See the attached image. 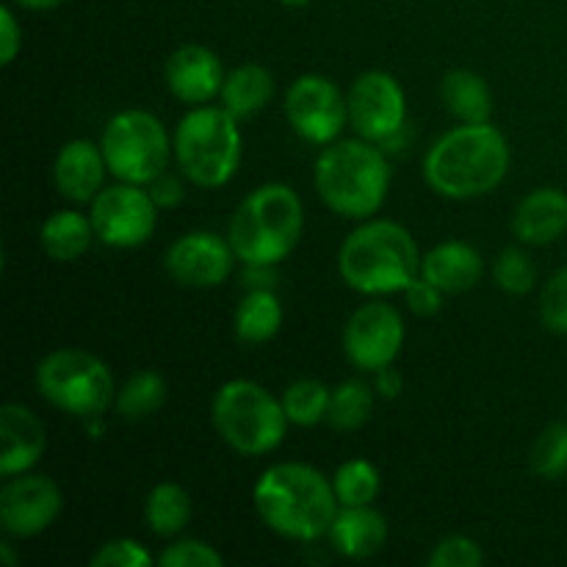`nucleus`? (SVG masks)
<instances>
[{"instance_id":"obj_25","label":"nucleus","mask_w":567,"mask_h":567,"mask_svg":"<svg viewBox=\"0 0 567 567\" xmlns=\"http://www.w3.org/2000/svg\"><path fill=\"white\" fill-rule=\"evenodd\" d=\"M282 327V305L277 299L275 288H258L249 291L247 297L238 302L236 319H233V330L241 343L258 347V343H269L271 338L280 332Z\"/></svg>"},{"instance_id":"obj_22","label":"nucleus","mask_w":567,"mask_h":567,"mask_svg":"<svg viewBox=\"0 0 567 567\" xmlns=\"http://www.w3.org/2000/svg\"><path fill=\"white\" fill-rule=\"evenodd\" d=\"M94 238L97 233H94L92 216L81 210H53L39 227V244L55 264H75L89 252Z\"/></svg>"},{"instance_id":"obj_30","label":"nucleus","mask_w":567,"mask_h":567,"mask_svg":"<svg viewBox=\"0 0 567 567\" xmlns=\"http://www.w3.org/2000/svg\"><path fill=\"white\" fill-rule=\"evenodd\" d=\"M332 487H336V496L341 507L374 504L382 487L380 468L374 463H369V460L352 457L338 465L336 476H332Z\"/></svg>"},{"instance_id":"obj_41","label":"nucleus","mask_w":567,"mask_h":567,"mask_svg":"<svg viewBox=\"0 0 567 567\" xmlns=\"http://www.w3.org/2000/svg\"><path fill=\"white\" fill-rule=\"evenodd\" d=\"M244 277H247L249 291L258 288H275V266H244Z\"/></svg>"},{"instance_id":"obj_13","label":"nucleus","mask_w":567,"mask_h":567,"mask_svg":"<svg viewBox=\"0 0 567 567\" xmlns=\"http://www.w3.org/2000/svg\"><path fill=\"white\" fill-rule=\"evenodd\" d=\"M349 125L360 138L388 144L404 131L408 122V94L402 83L385 70H369L354 78L347 94Z\"/></svg>"},{"instance_id":"obj_31","label":"nucleus","mask_w":567,"mask_h":567,"mask_svg":"<svg viewBox=\"0 0 567 567\" xmlns=\"http://www.w3.org/2000/svg\"><path fill=\"white\" fill-rule=\"evenodd\" d=\"M529 468L540 480H563L567 476V424L554 421L540 435L535 437L529 449Z\"/></svg>"},{"instance_id":"obj_26","label":"nucleus","mask_w":567,"mask_h":567,"mask_svg":"<svg viewBox=\"0 0 567 567\" xmlns=\"http://www.w3.org/2000/svg\"><path fill=\"white\" fill-rule=\"evenodd\" d=\"M147 529L158 537H175L192 520V496L177 482H158L144 502Z\"/></svg>"},{"instance_id":"obj_24","label":"nucleus","mask_w":567,"mask_h":567,"mask_svg":"<svg viewBox=\"0 0 567 567\" xmlns=\"http://www.w3.org/2000/svg\"><path fill=\"white\" fill-rule=\"evenodd\" d=\"M441 97L460 122H491L493 94L485 78L474 70H452L441 81Z\"/></svg>"},{"instance_id":"obj_21","label":"nucleus","mask_w":567,"mask_h":567,"mask_svg":"<svg viewBox=\"0 0 567 567\" xmlns=\"http://www.w3.org/2000/svg\"><path fill=\"white\" fill-rule=\"evenodd\" d=\"M327 540L341 557L369 559L380 554L388 543V520L371 504L363 507H341L332 520Z\"/></svg>"},{"instance_id":"obj_36","label":"nucleus","mask_w":567,"mask_h":567,"mask_svg":"<svg viewBox=\"0 0 567 567\" xmlns=\"http://www.w3.org/2000/svg\"><path fill=\"white\" fill-rule=\"evenodd\" d=\"M153 565V554L131 537H116V540L103 543L94 551L92 567H150Z\"/></svg>"},{"instance_id":"obj_18","label":"nucleus","mask_w":567,"mask_h":567,"mask_svg":"<svg viewBox=\"0 0 567 567\" xmlns=\"http://www.w3.org/2000/svg\"><path fill=\"white\" fill-rule=\"evenodd\" d=\"M105 164L103 147L89 138H70L61 144L53 161V183L55 192L75 205H86L105 188Z\"/></svg>"},{"instance_id":"obj_38","label":"nucleus","mask_w":567,"mask_h":567,"mask_svg":"<svg viewBox=\"0 0 567 567\" xmlns=\"http://www.w3.org/2000/svg\"><path fill=\"white\" fill-rule=\"evenodd\" d=\"M22 50V25L11 6H0V64L11 66Z\"/></svg>"},{"instance_id":"obj_34","label":"nucleus","mask_w":567,"mask_h":567,"mask_svg":"<svg viewBox=\"0 0 567 567\" xmlns=\"http://www.w3.org/2000/svg\"><path fill=\"white\" fill-rule=\"evenodd\" d=\"M158 565L161 567H221L225 565V557H221L210 543L186 537V540L169 543V546L161 551Z\"/></svg>"},{"instance_id":"obj_7","label":"nucleus","mask_w":567,"mask_h":567,"mask_svg":"<svg viewBox=\"0 0 567 567\" xmlns=\"http://www.w3.org/2000/svg\"><path fill=\"white\" fill-rule=\"evenodd\" d=\"M210 419L221 441L244 457L275 452L291 424L280 399L255 380L225 382L210 404Z\"/></svg>"},{"instance_id":"obj_23","label":"nucleus","mask_w":567,"mask_h":567,"mask_svg":"<svg viewBox=\"0 0 567 567\" xmlns=\"http://www.w3.org/2000/svg\"><path fill=\"white\" fill-rule=\"evenodd\" d=\"M275 94V78L260 64H241L227 72L225 86H221V105L230 111L236 120H247L264 111Z\"/></svg>"},{"instance_id":"obj_17","label":"nucleus","mask_w":567,"mask_h":567,"mask_svg":"<svg viewBox=\"0 0 567 567\" xmlns=\"http://www.w3.org/2000/svg\"><path fill=\"white\" fill-rule=\"evenodd\" d=\"M48 449L44 421L31 408L9 402L0 408V476L25 474L42 460Z\"/></svg>"},{"instance_id":"obj_10","label":"nucleus","mask_w":567,"mask_h":567,"mask_svg":"<svg viewBox=\"0 0 567 567\" xmlns=\"http://www.w3.org/2000/svg\"><path fill=\"white\" fill-rule=\"evenodd\" d=\"M97 241L114 249H136L153 238L158 227V205L147 186L136 183H114L105 186L89 203Z\"/></svg>"},{"instance_id":"obj_2","label":"nucleus","mask_w":567,"mask_h":567,"mask_svg":"<svg viewBox=\"0 0 567 567\" xmlns=\"http://www.w3.org/2000/svg\"><path fill=\"white\" fill-rule=\"evenodd\" d=\"M252 504L275 535L293 543L327 537L341 509L332 480L308 463H277L266 468L252 487Z\"/></svg>"},{"instance_id":"obj_9","label":"nucleus","mask_w":567,"mask_h":567,"mask_svg":"<svg viewBox=\"0 0 567 567\" xmlns=\"http://www.w3.org/2000/svg\"><path fill=\"white\" fill-rule=\"evenodd\" d=\"M105 164L116 181L150 186L164 175L175 155L164 122L144 109H125L111 116L100 136Z\"/></svg>"},{"instance_id":"obj_29","label":"nucleus","mask_w":567,"mask_h":567,"mask_svg":"<svg viewBox=\"0 0 567 567\" xmlns=\"http://www.w3.org/2000/svg\"><path fill=\"white\" fill-rule=\"evenodd\" d=\"M330 399H332V391L324 385L321 380H310V377H305V380H297L291 382V385L282 391L280 402H282V410H286L288 421H291L293 426H316L321 424V421H327V413H330Z\"/></svg>"},{"instance_id":"obj_28","label":"nucleus","mask_w":567,"mask_h":567,"mask_svg":"<svg viewBox=\"0 0 567 567\" xmlns=\"http://www.w3.org/2000/svg\"><path fill=\"white\" fill-rule=\"evenodd\" d=\"M166 402V380L153 369H142L116 391V413L125 421H144L158 413Z\"/></svg>"},{"instance_id":"obj_14","label":"nucleus","mask_w":567,"mask_h":567,"mask_svg":"<svg viewBox=\"0 0 567 567\" xmlns=\"http://www.w3.org/2000/svg\"><path fill=\"white\" fill-rule=\"evenodd\" d=\"M64 509L61 487L44 474L9 476L0 487V526L9 537H37L59 520Z\"/></svg>"},{"instance_id":"obj_1","label":"nucleus","mask_w":567,"mask_h":567,"mask_svg":"<svg viewBox=\"0 0 567 567\" xmlns=\"http://www.w3.org/2000/svg\"><path fill=\"white\" fill-rule=\"evenodd\" d=\"M509 144L491 122H460L432 142L424 181L446 199H476L496 192L509 172Z\"/></svg>"},{"instance_id":"obj_43","label":"nucleus","mask_w":567,"mask_h":567,"mask_svg":"<svg viewBox=\"0 0 567 567\" xmlns=\"http://www.w3.org/2000/svg\"><path fill=\"white\" fill-rule=\"evenodd\" d=\"M0 559H3V563L9 565V567L17 565V554L11 551V543H9V540L0 543Z\"/></svg>"},{"instance_id":"obj_5","label":"nucleus","mask_w":567,"mask_h":567,"mask_svg":"<svg viewBox=\"0 0 567 567\" xmlns=\"http://www.w3.org/2000/svg\"><path fill=\"white\" fill-rule=\"evenodd\" d=\"M305 230L299 194L286 183H264L238 203L227 238L244 266H277L293 252Z\"/></svg>"},{"instance_id":"obj_33","label":"nucleus","mask_w":567,"mask_h":567,"mask_svg":"<svg viewBox=\"0 0 567 567\" xmlns=\"http://www.w3.org/2000/svg\"><path fill=\"white\" fill-rule=\"evenodd\" d=\"M540 321L554 336H567V266L554 271L543 286Z\"/></svg>"},{"instance_id":"obj_40","label":"nucleus","mask_w":567,"mask_h":567,"mask_svg":"<svg viewBox=\"0 0 567 567\" xmlns=\"http://www.w3.org/2000/svg\"><path fill=\"white\" fill-rule=\"evenodd\" d=\"M402 388H404V380H402V374H399V369H393V365H385V369L374 371L377 396L399 399V396H402Z\"/></svg>"},{"instance_id":"obj_35","label":"nucleus","mask_w":567,"mask_h":567,"mask_svg":"<svg viewBox=\"0 0 567 567\" xmlns=\"http://www.w3.org/2000/svg\"><path fill=\"white\" fill-rule=\"evenodd\" d=\"M426 563L430 567H480L485 563V554H482L480 543L471 540V537L449 535L432 548Z\"/></svg>"},{"instance_id":"obj_4","label":"nucleus","mask_w":567,"mask_h":567,"mask_svg":"<svg viewBox=\"0 0 567 567\" xmlns=\"http://www.w3.org/2000/svg\"><path fill=\"white\" fill-rule=\"evenodd\" d=\"M338 271L352 291L365 297L402 293L421 275L419 244L399 221L371 216L343 238Z\"/></svg>"},{"instance_id":"obj_8","label":"nucleus","mask_w":567,"mask_h":567,"mask_svg":"<svg viewBox=\"0 0 567 567\" xmlns=\"http://www.w3.org/2000/svg\"><path fill=\"white\" fill-rule=\"evenodd\" d=\"M39 396L75 419H97L116 399V382L105 360L86 349H53L37 363Z\"/></svg>"},{"instance_id":"obj_32","label":"nucleus","mask_w":567,"mask_h":567,"mask_svg":"<svg viewBox=\"0 0 567 567\" xmlns=\"http://www.w3.org/2000/svg\"><path fill=\"white\" fill-rule=\"evenodd\" d=\"M493 280L509 297H526L537 286V266L526 249L507 247L493 260Z\"/></svg>"},{"instance_id":"obj_15","label":"nucleus","mask_w":567,"mask_h":567,"mask_svg":"<svg viewBox=\"0 0 567 567\" xmlns=\"http://www.w3.org/2000/svg\"><path fill=\"white\" fill-rule=\"evenodd\" d=\"M236 260L230 238H221L214 230H192L169 244L164 269L177 286L216 288L233 275Z\"/></svg>"},{"instance_id":"obj_16","label":"nucleus","mask_w":567,"mask_h":567,"mask_svg":"<svg viewBox=\"0 0 567 567\" xmlns=\"http://www.w3.org/2000/svg\"><path fill=\"white\" fill-rule=\"evenodd\" d=\"M164 78L175 100L186 105H208L221 94L227 72L219 55L205 44H181L166 59Z\"/></svg>"},{"instance_id":"obj_6","label":"nucleus","mask_w":567,"mask_h":567,"mask_svg":"<svg viewBox=\"0 0 567 567\" xmlns=\"http://www.w3.org/2000/svg\"><path fill=\"white\" fill-rule=\"evenodd\" d=\"M172 147L186 181L199 188H221L241 166V127L225 105H192L177 122Z\"/></svg>"},{"instance_id":"obj_11","label":"nucleus","mask_w":567,"mask_h":567,"mask_svg":"<svg viewBox=\"0 0 567 567\" xmlns=\"http://www.w3.org/2000/svg\"><path fill=\"white\" fill-rule=\"evenodd\" d=\"M282 109H286V120L293 133L316 147L338 142L341 131L349 125L347 94L319 72L299 75L288 86Z\"/></svg>"},{"instance_id":"obj_27","label":"nucleus","mask_w":567,"mask_h":567,"mask_svg":"<svg viewBox=\"0 0 567 567\" xmlns=\"http://www.w3.org/2000/svg\"><path fill=\"white\" fill-rule=\"evenodd\" d=\"M374 385L360 377L343 380L341 385L332 388L330 413L327 424L336 432H358L369 424L371 410H374Z\"/></svg>"},{"instance_id":"obj_20","label":"nucleus","mask_w":567,"mask_h":567,"mask_svg":"<svg viewBox=\"0 0 567 567\" xmlns=\"http://www.w3.org/2000/svg\"><path fill=\"white\" fill-rule=\"evenodd\" d=\"M485 275V260L480 249L468 241H441L421 258V277L443 293H465Z\"/></svg>"},{"instance_id":"obj_44","label":"nucleus","mask_w":567,"mask_h":567,"mask_svg":"<svg viewBox=\"0 0 567 567\" xmlns=\"http://www.w3.org/2000/svg\"><path fill=\"white\" fill-rule=\"evenodd\" d=\"M282 6H288V9H302V6H308L310 0H280Z\"/></svg>"},{"instance_id":"obj_12","label":"nucleus","mask_w":567,"mask_h":567,"mask_svg":"<svg viewBox=\"0 0 567 567\" xmlns=\"http://www.w3.org/2000/svg\"><path fill=\"white\" fill-rule=\"evenodd\" d=\"M404 347V319L399 308L382 299L360 305L343 327V354L363 374L396 363Z\"/></svg>"},{"instance_id":"obj_37","label":"nucleus","mask_w":567,"mask_h":567,"mask_svg":"<svg viewBox=\"0 0 567 567\" xmlns=\"http://www.w3.org/2000/svg\"><path fill=\"white\" fill-rule=\"evenodd\" d=\"M402 293H404V302H408V308L413 310L419 319H430V316L441 313L443 291L437 286H432L430 280H424L421 275L415 277V280L410 282Z\"/></svg>"},{"instance_id":"obj_39","label":"nucleus","mask_w":567,"mask_h":567,"mask_svg":"<svg viewBox=\"0 0 567 567\" xmlns=\"http://www.w3.org/2000/svg\"><path fill=\"white\" fill-rule=\"evenodd\" d=\"M147 188L158 208H175V205L183 203V183L172 172H164V175L155 177Z\"/></svg>"},{"instance_id":"obj_19","label":"nucleus","mask_w":567,"mask_h":567,"mask_svg":"<svg viewBox=\"0 0 567 567\" xmlns=\"http://www.w3.org/2000/svg\"><path fill=\"white\" fill-rule=\"evenodd\" d=\"M509 230L524 247H546L567 233V194L543 186L526 194L515 208Z\"/></svg>"},{"instance_id":"obj_42","label":"nucleus","mask_w":567,"mask_h":567,"mask_svg":"<svg viewBox=\"0 0 567 567\" xmlns=\"http://www.w3.org/2000/svg\"><path fill=\"white\" fill-rule=\"evenodd\" d=\"M14 3L28 11H48V9H55V6H61L64 0H14Z\"/></svg>"},{"instance_id":"obj_3","label":"nucleus","mask_w":567,"mask_h":567,"mask_svg":"<svg viewBox=\"0 0 567 567\" xmlns=\"http://www.w3.org/2000/svg\"><path fill=\"white\" fill-rule=\"evenodd\" d=\"M393 169L380 144L369 138H338L327 144L313 166V186L321 203L343 219L377 216L391 192Z\"/></svg>"}]
</instances>
